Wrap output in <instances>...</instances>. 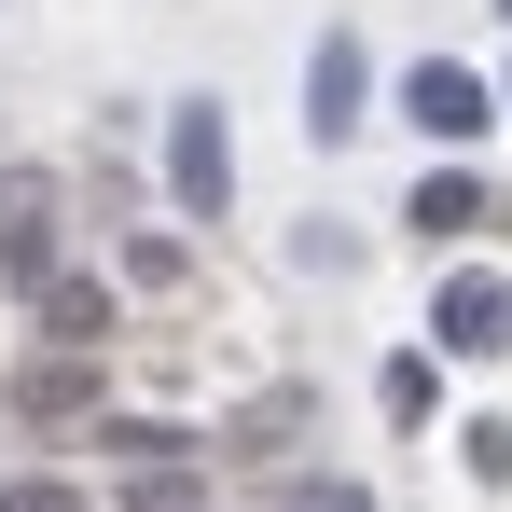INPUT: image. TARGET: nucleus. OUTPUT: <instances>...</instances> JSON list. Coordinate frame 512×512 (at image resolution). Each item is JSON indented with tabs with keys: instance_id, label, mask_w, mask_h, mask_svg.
<instances>
[{
	"instance_id": "obj_13",
	"label": "nucleus",
	"mask_w": 512,
	"mask_h": 512,
	"mask_svg": "<svg viewBox=\"0 0 512 512\" xmlns=\"http://www.w3.org/2000/svg\"><path fill=\"white\" fill-rule=\"evenodd\" d=\"M0 512H84V485H56V471H28V485H0Z\"/></svg>"
},
{
	"instance_id": "obj_9",
	"label": "nucleus",
	"mask_w": 512,
	"mask_h": 512,
	"mask_svg": "<svg viewBox=\"0 0 512 512\" xmlns=\"http://www.w3.org/2000/svg\"><path fill=\"white\" fill-rule=\"evenodd\" d=\"M14 402H28V416H84V402H97V374L70 360V346H42V374H28Z\"/></svg>"
},
{
	"instance_id": "obj_3",
	"label": "nucleus",
	"mask_w": 512,
	"mask_h": 512,
	"mask_svg": "<svg viewBox=\"0 0 512 512\" xmlns=\"http://www.w3.org/2000/svg\"><path fill=\"white\" fill-rule=\"evenodd\" d=\"M402 125H416V139H443V153H471V139L499 125V97L471 84L457 56H416V70H402Z\"/></svg>"
},
{
	"instance_id": "obj_1",
	"label": "nucleus",
	"mask_w": 512,
	"mask_h": 512,
	"mask_svg": "<svg viewBox=\"0 0 512 512\" xmlns=\"http://www.w3.org/2000/svg\"><path fill=\"white\" fill-rule=\"evenodd\" d=\"M167 194H180V222L236 208V125H222V97H180L167 111Z\"/></svg>"
},
{
	"instance_id": "obj_6",
	"label": "nucleus",
	"mask_w": 512,
	"mask_h": 512,
	"mask_svg": "<svg viewBox=\"0 0 512 512\" xmlns=\"http://www.w3.org/2000/svg\"><path fill=\"white\" fill-rule=\"evenodd\" d=\"M360 97H374V56H360L346 28H319V56H305V125L346 139V125H360Z\"/></svg>"
},
{
	"instance_id": "obj_2",
	"label": "nucleus",
	"mask_w": 512,
	"mask_h": 512,
	"mask_svg": "<svg viewBox=\"0 0 512 512\" xmlns=\"http://www.w3.org/2000/svg\"><path fill=\"white\" fill-rule=\"evenodd\" d=\"M429 333H443V360H499L512 346V277L499 263H457V277L429 291Z\"/></svg>"
},
{
	"instance_id": "obj_7",
	"label": "nucleus",
	"mask_w": 512,
	"mask_h": 512,
	"mask_svg": "<svg viewBox=\"0 0 512 512\" xmlns=\"http://www.w3.org/2000/svg\"><path fill=\"white\" fill-rule=\"evenodd\" d=\"M402 222H416L429 250H443V236H485V222H499V208H485V180H471V167H429L416 194H402Z\"/></svg>"
},
{
	"instance_id": "obj_4",
	"label": "nucleus",
	"mask_w": 512,
	"mask_h": 512,
	"mask_svg": "<svg viewBox=\"0 0 512 512\" xmlns=\"http://www.w3.org/2000/svg\"><path fill=\"white\" fill-rule=\"evenodd\" d=\"M0 277H14V291L56 277V180L42 167H0Z\"/></svg>"
},
{
	"instance_id": "obj_8",
	"label": "nucleus",
	"mask_w": 512,
	"mask_h": 512,
	"mask_svg": "<svg viewBox=\"0 0 512 512\" xmlns=\"http://www.w3.org/2000/svg\"><path fill=\"white\" fill-rule=\"evenodd\" d=\"M97 457H125V471H167V457H194V429H167V416H97Z\"/></svg>"
},
{
	"instance_id": "obj_12",
	"label": "nucleus",
	"mask_w": 512,
	"mask_h": 512,
	"mask_svg": "<svg viewBox=\"0 0 512 512\" xmlns=\"http://www.w3.org/2000/svg\"><path fill=\"white\" fill-rule=\"evenodd\" d=\"M457 443H471V485H512V416H471Z\"/></svg>"
},
{
	"instance_id": "obj_14",
	"label": "nucleus",
	"mask_w": 512,
	"mask_h": 512,
	"mask_svg": "<svg viewBox=\"0 0 512 512\" xmlns=\"http://www.w3.org/2000/svg\"><path fill=\"white\" fill-rule=\"evenodd\" d=\"M291 512H374V499H360V485H333V471H319V485H305V499H291Z\"/></svg>"
},
{
	"instance_id": "obj_5",
	"label": "nucleus",
	"mask_w": 512,
	"mask_h": 512,
	"mask_svg": "<svg viewBox=\"0 0 512 512\" xmlns=\"http://www.w3.org/2000/svg\"><path fill=\"white\" fill-rule=\"evenodd\" d=\"M28 319H42V346H70V360H97V346H111V277H84V263H56V277L28 291Z\"/></svg>"
},
{
	"instance_id": "obj_15",
	"label": "nucleus",
	"mask_w": 512,
	"mask_h": 512,
	"mask_svg": "<svg viewBox=\"0 0 512 512\" xmlns=\"http://www.w3.org/2000/svg\"><path fill=\"white\" fill-rule=\"evenodd\" d=\"M499 14H512V0H499Z\"/></svg>"
},
{
	"instance_id": "obj_10",
	"label": "nucleus",
	"mask_w": 512,
	"mask_h": 512,
	"mask_svg": "<svg viewBox=\"0 0 512 512\" xmlns=\"http://www.w3.org/2000/svg\"><path fill=\"white\" fill-rule=\"evenodd\" d=\"M374 402H388V416H402V429H429V402H443V374H429L416 346H402V360H388V374H374Z\"/></svg>"
},
{
	"instance_id": "obj_11",
	"label": "nucleus",
	"mask_w": 512,
	"mask_h": 512,
	"mask_svg": "<svg viewBox=\"0 0 512 512\" xmlns=\"http://www.w3.org/2000/svg\"><path fill=\"white\" fill-rule=\"evenodd\" d=\"M125 512H208V485H194V457H167V471H139V485H125Z\"/></svg>"
}]
</instances>
